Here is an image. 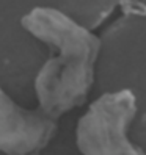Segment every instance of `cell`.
<instances>
[{"label": "cell", "instance_id": "cell-1", "mask_svg": "<svg viewBox=\"0 0 146 155\" xmlns=\"http://www.w3.org/2000/svg\"><path fill=\"white\" fill-rule=\"evenodd\" d=\"M22 27L57 50L35 80L38 108L57 119L82 105L90 94L101 41L87 27L55 8H33L22 17Z\"/></svg>", "mask_w": 146, "mask_h": 155}, {"label": "cell", "instance_id": "cell-3", "mask_svg": "<svg viewBox=\"0 0 146 155\" xmlns=\"http://www.w3.org/2000/svg\"><path fill=\"white\" fill-rule=\"evenodd\" d=\"M57 132L55 119L19 107L0 88V152L39 155Z\"/></svg>", "mask_w": 146, "mask_h": 155}, {"label": "cell", "instance_id": "cell-2", "mask_svg": "<svg viewBox=\"0 0 146 155\" xmlns=\"http://www.w3.org/2000/svg\"><path fill=\"white\" fill-rule=\"evenodd\" d=\"M137 96L131 89L105 93L79 119L76 143L82 155H146L129 140L137 116Z\"/></svg>", "mask_w": 146, "mask_h": 155}]
</instances>
